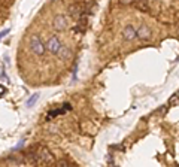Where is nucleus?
I'll return each mask as SVG.
<instances>
[{
    "label": "nucleus",
    "instance_id": "1",
    "mask_svg": "<svg viewBox=\"0 0 179 167\" xmlns=\"http://www.w3.org/2000/svg\"><path fill=\"white\" fill-rule=\"evenodd\" d=\"M34 158H36V164H43V166H48V164H54V157L49 152L48 148H39L34 152Z\"/></svg>",
    "mask_w": 179,
    "mask_h": 167
},
{
    "label": "nucleus",
    "instance_id": "9",
    "mask_svg": "<svg viewBox=\"0 0 179 167\" xmlns=\"http://www.w3.org/2000/svg\"><path fill=\"white\" fill-rule=\"evenodd\" d=\"M134 6L142 12H149V3L146 2V0H136V2H134Z\"/></svg>",
    "mask_w": 179,
    "mask_h": 167
},
{
    "label": "nucleus",
    "instance_id": "8",
    "mask_svg": "<svg viewBox=\"0 0 179 167\" xmlns=\"http://www.w3.org/2000/svg\"><path fill=\"white\" fill-rule=\"evenodd\" d=\"M57 55H58L61 60H69V58H72V51H70V48L61 45V48H60V51L57 52Z\"/></svg>",
    "mask_w": 179,
    "mask_h": 167
},
{
    "label": "nucleus",
    "instance_id": "14",
    "mask_svg": "<svg viewBox=\"0 0 179 167\" xmlns=\"http://www.w3.org/2000/svg\"><path fill=\"white\" fill-rule=\"evenodd\" d=\"M57 166H67V161H58Z\"/></svg>",
    "mask_w": 179,
    "mask_h": 167
},
{
    "label": "nucleus",
    "instance_id": "7",
    "mask_svg": "<svg viewBox=\"0 0 179 167\" xmlns=\"http://www.w3.org/2000/svg\"><path fill=\"white\" fill-rule=\"evenodd\" d=\"M85 11H84V6L82 5H72L70 8H69V15L70 16H73V18H78L81 14H84Z\"/></svg>",
    "mask_w": 179,
    "mask_h": 167
},
{
    "label": "nucleus",
    "instance_id": "5",
    "mask_svg": "<svg viewBox=\"0 0 179 167\" xmlns=\"http://www.w3.org/2000/svg\"><path fill=\"white\" fill-rule=\"evenodd\" d=\"M136 36L142 40H146L151 37V29L146 26V24H140V27L136 30Z\"/></svg>",
    "mask_w": 179,
    "mask_h": 167
},
{
    "label": "nucleus",
    "instance_id": "13",
    "mask_svg": "<svg viewBox=\"0 0 179 167\" xmlns=\"http://www.w3.org/2000/svg\"><path fill=\"white\" fill-rule=\"evenodd\" d=\"M6 92V88L5 87H2V85H0V97H2V95Z\"/></svg>",
    "mask_w": 179,
    "mask_h": 167
},
{
    "label": "nucleus",
    "instance_id": "3",
    "mask_svg": "<svg viewBox=\"0 0 179 167\" xmlns=\"http://www.w3.org/2000/svg\"><path fill=\"white\" fill-rule=\"evenodd\" d=\"M52 27L57 32H63L69 27V19H67L66 15H55L52 19Z\"/></svg>",
    "mask_w": 179,
    "mask_h": 167
},
{
    "label": "nucleus",
    "instance_id": "4",
    "mask_svg": "<svg viewBox=\"0 0 179 167\" xmlns=\"http://www.w3.org/2000/svg\"><path fill=\"white\" fill-rule=\"evenodd\" d=\"M45 45H47V49H48L51 54H57V52L60 51V48H61V42H60V39H58L57 36H51Z\"/></svg>",
    "mask_w": 179,
    "mask_h": 167
},
{
    "label": "nucleus",
    "instance_id": "10",
    "mask_svg": "<svg viewBox=\"0 0 179 167\" xmlns=\"http://www.w3.org/2000/svg\"><path fill=\"white\" fill-rule=\"evenodd\" d=\"M37 99H39V94H33L32 97L29 99V102H27V106H30V108H32V106H34V103L37 102Z\"/></svg>",
    "mask_w": 179,
    "mask_h": 167
},
{
    "label": "nucleus",
    "instance_id": "6",
    "mask_svg": "<svg viewBox=\"0 0 179 167\" xmlns=\"http://www.w3.org/2000/svg\"><path fill=\"white\" fill-rule=\"evenodd\" d=\"M122 37H124L125 40H133L134 37H136V29H134L131 24L125 26L124 30H122Z\"/></svg>",
    "mask_w": 179,
    "mask_h": 167
},
{
    "label": "nucleus",
    "instance_id": "11",
    "mask_svg": "<svg viewBox=\"0 0 179 167\" xmlns=\"http://www.w3.org/2000/svg\"><path fill=\"white\" fill-rule=\"evenodd\" d=\"M118 2L121 5H131V3H134V0H118Z\"/></svg>",
    "mask_w": 179,
    "mask_h": 167
},
{
    "label": "nucleus",
    "instance_id": "12",
    "mask_svg": "<svg viewBox=\"0 0 179 167\" xmlns=\"http://www.w3.org/2000/svg\"><path fill=\"white\" fill-rule=\"evenodd\" d=\"M8 33H9V29H6V30H3V32H0V39H2V37H5Z\"/></svg>",
    "mask_w": 179,
    "mask_h": 167
},
{
    "label": "nucleus",
    "instance_id": "2",
    "mask_svg": "<svg viewBox=\"0 0 179 167\" xmlns=\"http://www.w3.org/2000/svg\"><path fill=\"white\" fill-rule=\"evenodd\" d=\"M29 45H30V49H32L36 55H43L45 51H47V45L42 42V39L39 37V34H32V36H30Z\"/></svg>",
    "mask_w": 179,
    "mask_h": 167
}]
</instances>
